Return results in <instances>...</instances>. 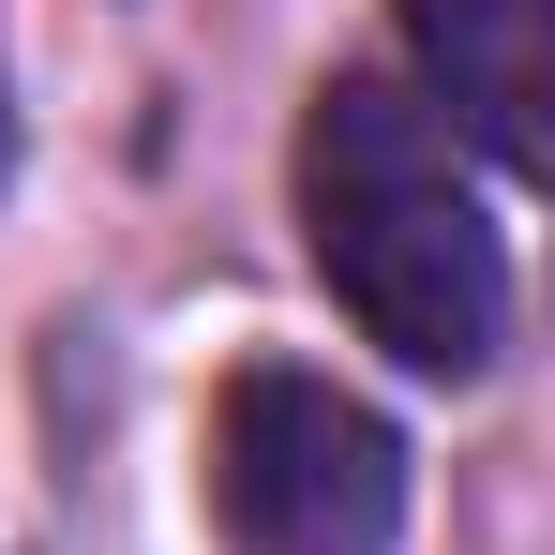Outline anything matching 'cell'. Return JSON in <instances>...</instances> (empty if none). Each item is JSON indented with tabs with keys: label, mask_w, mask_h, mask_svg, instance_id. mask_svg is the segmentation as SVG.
Segmentation results:
<instances>
[{
	"label": "cell",
	"mask_w": 555,
	"mask_h": 555,
	"mask_svg": "<svg viewBox=\"0 0 555 555\" xmlns=\"http://www.w3.org/2000/svg\"><path fill=\"white\" fill-rule=\"evenodd\" d=\"M300 256L405 375H480L511 331V256L480 225L451 120L405 76H331L300 120Z\"/></svg>",
	"instance_id": "cell-1"
},
{
	"label": "cell",
	"mask_w": 555,
	"mask_h": 555,
	"mask_svg": "<svg viewBox=\"0 0 555 555\" xmlns=\"http://www.w3.org/2000/svg\"><path fill=\"white\" fill-rule=\"evenodd\" d=\"M210 511L241 555H390L405 541V436L361 390L256 361L210 421Z\"/></svg>",
	"instance_id": "cell-2"
},
{
	"label": "cell",
	"mask_w": 555,
	"mask_h": 555,
	"mask_svg": "<svg viewBox=\"0 0 555 555\" xmlns=\"http://www.w3.org/2000/svg\"><path fill=\"white\" fill-rule=\"evenodd\" d=\"M405 46H421V105L451 135L555 181V0H405Z\"/></svg>",
	"instance_id": "cell-3"
}]
</instances>
